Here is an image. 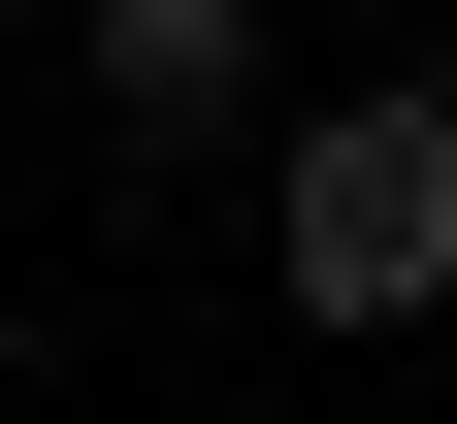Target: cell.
<instances>
[{
	"label": "cell",
	"instance_id": "cell-1",
	"mask_svg": "<svg viewBox=\"0 0 457 424\" xmlns=\"http://www.w3.org/2000/svg\"><path fill=\"white\" fill-rule=\"evenodd\" d=\"M457 294V98H327L295 131V327H425Z\"/></svg>",
	"mask_w": 457,
	"mask_h": 424
},
{
	"label": "cell",
	"instance_id": "cell-2",
	"mask_svg": "<svg viewBox=\"0 0 457 424\" xmlns=\"http://www.w3.org/2000/svg\"><path fill=\"white\" fill-rule=\"evenodd\" d=\"M66 66H98V98H131V131H228V98H262V0H98Z\"/></svg>",
	"mask_w": 457,
	"mask_h": 424
}]
</instances>
